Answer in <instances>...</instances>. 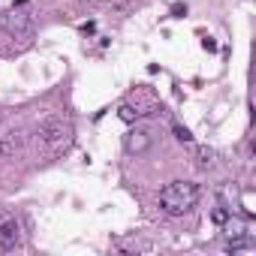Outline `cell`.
<instances>
[{
    "label": "cell",
    "mask_w": 256,
    "mask_h": 256,
    "mask_svg": "<svg viewBox=\"0 0 256 256\" xmlns=\"http://www.w3.org/2000/svg\"><path fill=\"white\" fill-rule=\"evenodd\" d=\"M196 202H199V184L193 181H172L160 190V208L169 217L187 214L190 208H196Z\"/></svg>",
    "instance_id": "obj_1"
},
{
    "label": "cell",
    "mask_w": 256,
    "mask_h": 256,
    "mask_svg": "<svg viewBox=\"0 0 256 256\" xmlns=\"http://www.w3.org/2000/svg\"><path fill=\"white\" fill-rule=\"evenodd\" d=\"M36 139H40V145L46 148V151H60V148H66L70 145V139H72V126L64 120V118H46V120H40V126H36Z\"/></svg>",
    "instance_id": "obj_2"
},
{
    "label": "cell",
    "mask_w": 256,
    "mask_h": 256,
    "mask_svg": "<svg viewBox=\"0 0 256 256\" xmlns=\"http://www.w3.org/2000/svg\"><path fill=\"white\" fill-rule=\"evenodd\" d=\"M0 30L10 34L18 42H30V36H34V18L28 12H18V10L0 12Z\"/></svg>",
    "instance_id": "obj_3"
},
{
    "label": "cell",
    "mask_w": 256,
    "mask_h": 256,
    "mask_svg": "<svg viewBox=\"0 0 256 256\" xmlns=\"http://www.w3.org/2000/svg\"><path fill=\"white\" fill-rule=\"evenodd\" d=\"M16 247H22V226L18 220H4L0 223V250L12 253Z\"/></svg>",
    "instance_id": "obj_4"
},
{
    "label": "cell",
    "mask_w": 256,
    "mask_h": 256,
    "mask_svg": "<svg viewBox=\"0 0 256 256\" xmlns=\"http://www.w3.org/2000/svg\"><path fill=\"white\" fill-rule=\"evenodd\" d=\"M151 133L148 130H133V133H126L124 136V151L126 154H145L148 148H151Z\"/></svg>",
    "instance_id": "obj_5"
},
{
    "label": "cell",
    "mask_w": 256,
    "mask_h": 256,
    "mask_svg": "<svg viewBox=\"0 0 256 256\" xmlns=\"http://www.w3.org/2000/svg\"><path fill=\"white\" fill-rule=\"evenodd\" d=\"M148 108H151V102H145V106H142V102H136V106H133V102H126V106H120V108H118V118H120V120H126V124H133V120H139V118L151 114Z\"/></svg>",
    "instance_id": "obj_6"
},
{
    "label": "cell",
    "mask_w": 256,
    "mask_h": 256,
    "mask_svg": "<svg viewBox=\"0 0 256 256\" xmlns=\"http://www.w3.org/2000/svg\"><path fill=\"white\" fill-rule=\"evenodd\" d=\"M22 151V136L18 133H6V136H0V157H16Z\"/></svg>",
    "instance_id": "obj_7"
},
{
    "label": "cell",
    "mask_w": 256,
    "mask_h": 256,
    "mask_svg": "<svg viewBox=\"0 0 256 256\" xmlns=\"http://www.w3.org/2000/svg\"><path fill=\"white\" fill-rule=\"evenodd\" d=\"M214 157H217V154H214L211 148H196V166H199V169H211V166H214Z\"/></svg>",
    "instance_id": "obj_8"
},
{
    "label": "cell",
    "mask_w": 256,
    "mask_h": 256,
    "mask_svg": "<svg viewBox=\"0 0 256 256\" xmlns=\"http://www.w3.org/2000/svg\"><path fill=\"white\" fill-rule=\"evenodd\" d=\"M175 139H178L181 145H193V133L187 130L184 124H175Z\"/></svg>",
    "instance_id": "obj_9"
},
{
    "label": "cell",
    "mask_w": 256,
    "mask_h": 256,
    "mask_svg": "<svg viewBox=\"0 0 256 256\" xmlns=\"http://www.w3.org/2000/svg\"><path fill=\"white\" fill-rule=\"evenodd\" d=\"M184 16H187V6L184 4H175L172 6V18H184Z\"/></svg>",
    "instance_id": "obj_10"
},
{
    "label": "cell",
    "mask_w": 256,
    "mask_h": 256,
    "mask_svg": "<svg viewBox=\"0 0 256 256\" xmlns=\"http://www.w3.org/2000/svg\"><path fill=\"white\" fill-rule=\"evenodd\" d=\"M226 217H229L226 211H214V223H226Z\"/></svg>",
    "instance_id": "obj_11"
}]
</instances>
